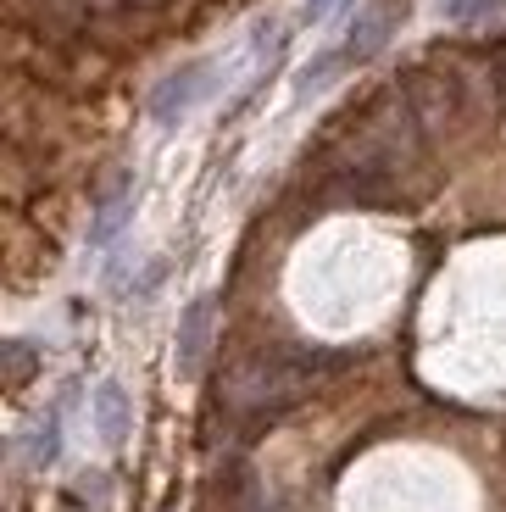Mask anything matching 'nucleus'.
Segmentation results:
<instances>
[{
  "instance_id": "nucleus-4",
  "label": "nucleus",
  "mask_w": 506,
  "mask_h": 512,
  "mask_svg": "<svg viewBox=\"0 0 506 512\" xmlns=\"http://www.w3.org/2000/svg\"><path fill=\"white\" fill-rule=\"evenodd\" d=\"M134 212V179L128 173H117V184L101 195V206H95V229H89V245H106L117 229H123V218Z\"/></svg>"
},
{
  "instance_id": "nucleus-10",
  "label": "nucleus",
  "mask_w": 506,
  "mask_h": 512,
  "mask_svg": "<svg viewBox=\"0 0 506 512\" xmlns=\"http://www.w3.org/2000/svg\"><path fill=\"white\" fill-rule=\"evenodd\" d=\"M84 6H95V12H112V6H123V0H84Z\"/></svg>"
},
{
  "instance_id": "nucleus-9",
  "label": "nucleus",
  "mask_w": 506,
  "mask_h": 512,
  "mask_svg": "<svg viewBox=\"0 0 506 512\" xmlns=\"http://www.w3.org/2000/svg\"><path fill=\"white\" fill-rule=\"evenodd\" d=\"M345 0H306V12H301V23H329L334 12H340Z\"/></svg>"
},
{
  "instance_id": "nucleus-1",
  "label": "nucleus",
  "mask_w": 506,
  "mask_h": 512,
  "mask_svg": "<svg viewBox=\"0 0 506 512\" xmlns=\"http://www.w3.org/2000/svg\"><path fill=\"white\" fill-rule=\"evenodd\" d=\"M406 12H412V0H362V12H356L351 34H345V62H373V56L390 45V34L406 23Z\"/></svg>"
},
{
  "instance_id": "nucleus-11",
  "label": "nucleus",
  "mask_w": 506,
  "mask_h": 512,
  "mask_svg": "<svg viewBox=\"0 0 506 512\" xmlns=\"http://www.w3.org/2000/svg\"><path fill=\"white\" fill-rule=\"evenodd\" d=\"M140 6H156V0H140Z\"/></svg>"
},
{
  "instance_id": "nucleus-3",
  "label": "nucleus",
  "mask_w": 506,
  "mask_h": 512,
  "mask_svg": "<svg viewBox=\"0 0 506 512\" xmlns=\"http://www.w3.org/2000/svg\"><path fill=\"white\" fill-rule=\"evenodd\" d=\"M212 312H217V301H212V295H201V301H190V307H184V318H178V373H184V379H195V373H201V362H206Z\"/></svg>"
},
{
  "instance_id": "nucleus-6",
  "label": "nucleus",
  "mask_w": 506,
  "mask_h": 512,
  "mask_svg": "<svg viewBox=\"0 0 506 512\" xmlns=\"http://www.w3.org/2000/svg\"><path fill=\"white\" fill-rule=\"evenodd\" d=\"M56 451H62V407H51L45 418H39L34 440H28V457H34V468H51Z\"/></svg>"
},
{
  "instance_id": "nucleus-7",
  "label": "nucleus",
  "mask_w": 506,
  "mask_h": 512,
  "mask_svg": "<svg viewBox=\"0 0 506 512\" xmlns=\"http://www.w3.org/2000/svg\"><path fill=\"white\" fill-rule=\"evenodd\" d=\"M6 384H12V390H23L28 379H34V351L23 346V340H6Z\"/></svg>"
},
{
  "instance_id": "nucleus-5",
  "label": "nucleus",
  "mask_w": 506,
  "mask_h": 512,
  "mask_svg": "<svg viewBox=\"0 0 506 512\" xmlns=\"http://www.w3.org/2000/svg\"><path fill=\"white\" fill-rule=\"evenodd\" d=\"M95 423H101L106 446H123L128 440V396H123V384H101V390H95Z\"/></svg>"
},
{
  "instance_id": "nucleus-8",
  "label": "nucleus",
  "mask_w": 506,
  "mask_h": 512,
  "mask_svg": "<svg viewBox=\"0 0 506 512\" xmlns=\"http://www.w3.org/2000/svg\"><path fill=\"white\" fill-rule=\"evenodd\" d=\"M501 12V0H451V17L456 23H479V17Z\"/></svg>"
},
{
  "instance_id": "nucleus-2",
  "label": "nucleus",
  "mask_w": 506,
  "mask_h": 512,
  "mask_svg": "<svg viewBox=\"0 0 506 512\" xmlns=\"http://www.w3.org/2000/svg\"><path fill=\"white\" fill-rule=\"evenodd\" d=\"M206 84H212V62H184L178 73H167L162 84H156L151 117H156V123H178V117L206 95Z\"/></svg>"
}]
</instances>
